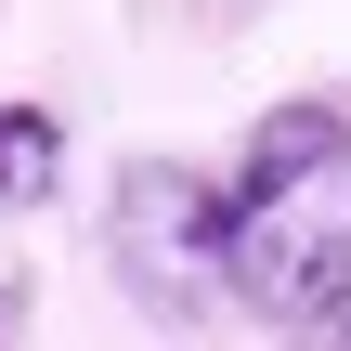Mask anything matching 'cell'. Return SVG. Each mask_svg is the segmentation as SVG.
<instances>
[{"label": "cell", "instance_id": "obj_2", "mask_svg": "<svg viewBox=\"0 0 351 351\" xmlns=\"http://www.w3.org/2000/svg\"><path fill=\"white\" fill-rule=\"evenodd\" d=\"M130 261L169 287V274H195V261H221V195L195 182V169H130Z\"/></svg>", "mask_w": 351, "mask_h": 351}, {"label": "cell", "instance_id": "obj_4", "mask_svg": "<svg viewBox=\"0 0 351 351\" xmlns=\"http://www.w3.org/2000/svg\"><path fill=\"white\" fill-rule=\"evenodd\" d=\"M339 351H351V326H339Z\"/></svg>", "mask_w": 351, "mask_h": 351}, {"label": "cell", "instance_id": "obj_3", "mask_svg": "<svg viewBox=\"0 0 351 351\" xmlns=\"http://www.w3.org/2000/svg\"><path fill=\"white\" fill-rule=\"evenodd\" d=\"M52 182H65L52 104H0V208H52Z\"/></svg>", "mask_w": 351, "mask_h": 351}, {"label": "cell", "instance_id": "obj_1", "mask_svg": "<svg viewBox=\"0 0 351 351\" xmlns=\"http://www.w3.org/2000/svg\"><path fill=\"white\" fill-rule=\"evenodd\" d=\"M221 274L274 326L351 313V117L339 104H274L247 130V169L221 195Z\"/></svg>", "mask_w": 351, "mask_h": 351}]
</instances>
